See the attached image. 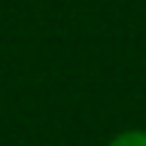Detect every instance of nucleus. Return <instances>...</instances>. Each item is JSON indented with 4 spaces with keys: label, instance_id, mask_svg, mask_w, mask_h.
I'll return each instance as SVG.
<instances>
[{
    "label": "nucleus",
    "instance_id": "obj_1",
    "mask_svg": "<svg viewBox=\"0 0 146 146\" xmlns=\"http://www.w3.org/2000/svg\"><path fill=\"white\" fill-rule=\"evenodd\" d=\"M110 146H146V131H122L110 140Z\"/></svg>",
    "mask_w": 146,
    "mask_h": 146
}]
</instances>
